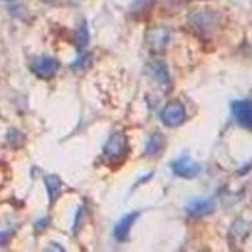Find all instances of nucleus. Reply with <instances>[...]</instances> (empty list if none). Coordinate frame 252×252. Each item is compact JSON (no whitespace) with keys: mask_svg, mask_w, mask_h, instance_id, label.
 Returning a JSON list of instances; mask_svg holds the SVG:
<instances>
[{"mask_svg":"<svg viewBox=\"0 0 252 252\" xmlns=\"http://www.w3.org/2000/svg\"><path fill=\"white\" fill-rule=\"evenodd\" d=\"M87 42H89V33H87V29L83 26L80 27L77 32V44H78V48H83V47H86Z\"/></svg>","mask_w":252,"mask_h":252,"instance_id":"10","label":"nucleus"},{"mask_svg":"<svg viewBox=\"0 0 252 252\" xmlns=\"http://www.w3.org/2000/svg\"><path fill=\"white\" fill-rule=\"evenodd\" d=\"M127 148L125 135L114 134L111 138L107 140V143L103 146V154L110 159H118L125 154V150Z\"/></svg>","mask_w":252,"mask_h":252,"instance_id":"5","label":"nucleus"},{"mask_svg":"<svg viewBox=\"0 0 252 252\" xmlns=\"http://www.w3.org/2000/svg\"><path fill=\"white\" fill-rule=\"evenodd\" d=\"M139 212H131L129 215L124 216L120 220H119L116 226L114 228V235L118 241H125L129 236L130 231H131V226L135 223V220H138Z\"/></svg>","mask_w":252,"mask_h":252,"instance_id":"7","label":"nucleus"},{"mask_svg":"<svg viewBox=\"0 0 252 252\" xmlns=\"http://www.w3.org/2000/svg\"><path fill=\"white\" fill-rule=\"evenodd\" d=\"M44 183H46V187H47L49 201H51L52 203V202H55L58 198V195L61 194L63 183L60 179V177H57V175H47V177L44 178Z\"/></svg>","mask_w":252,"mask_h":252,"instance_id":"8","label":"nucleus"},{"mask_svg":"<svg viewBox=\"0 0 252 252\" xmlns=\"http://www.w3.org/2000/svg\"><path fill=\"white\" fill-rule=\"evenodd\" d=\"M213 209H215V204L208 198H195L187 206L189 215L194 217H203V216L209 215L213 212Z\"/></svg>","mask_w":252,"mask_h":252,"instance_id":"6","label":"nucleus"},{"mask_svg":"<svg viewBox=\"0 0 252 252\" xmlns=\"http://www.w3.org/2000/svg\"><path fill=\"white\" fill-rule=\"evenodd\" d=\"M172 169L178 177L190 179V178H194L199 174L201 165L189 157H182L174 163H172Z\"/></svg>","mask_w":252,"mask_h":252,"instance_id":"4","label":"nucleus"},{"mask_svg":"<svg viewBox=\"0 0 252 252\" xmlns=\"http://www.w3.org/2000/svg\"><path fill=\"white\" fill-rule=\"evenodd\" d=\"M164 66H165V64H163V63H160L159 66H155V77L160 81V82L168 81V73H166L165 67Z\"/></svg>","mask_w":252,"mask_h":252,"instance_id":"11","label":"nucleus"},{"mask_svg":"<svg viewBox=\"0 0 252 252\" xmlns=\"http://www.w3.org/2000/svg\"><path fill=\"white\" fill-rule=\"evenodd\" d=\"M60 68V63L53 57L48 56H39L34 58L31 64L32 72L39 78H51L57 73Z\"/></svg>","mask_w":252,"mask_h":252,"instance_id":"1","label":"nucleus"},{"mask_svg":"<svg viewBox=\"0 0 252 252\" xmlns=\"http://www.w3.org/2000/svg\"><path fill=\"white\" fill-rule=\"evenodd\" d=\"M43 1H52V0H43Z\"/></svg>","mask_w":252,"mask_h":252,"instance_id":"13","label":"nucleus"},{"mask_svg":"<svg viewBox=\"0 0 252 252\" xmlns=\"http://www.w3.org/2000/svg\"><path fill=\"white\" fill-rule=\"evenodd\" d=\"M164 145V139L160 134L153 135L152 139L149 140L148 145H146V154L148 155H155L160 152L161 148Z\"/></svg>","mask_w":252,"mask_h":252,"instance_id":"9","label":"nucleus"},{"mask_svg":"<svg viewBox=\"0 0 252 252\" xmlns=\"http://www.w3.org/2000/svg\"><path fill=\"white\" fill-rule=\"evenodd\" d=\"M9 240V233L8 232H0V245L6 244Z\"/></svg>","mask_w":252,"mask_h":252,"instance_id":"12","label":"nucleus"},{"mask_svg":"<svg viewBox=\"0 0 252 252\" xmlns=\"http://www.w3.org/2000/svg\"><path fill=\"white\" fill-rule=\"evenodd\" d=\"M186 120V109L181 102L173 101L164 107L161 111V121L169 127H175Z\"/></svg>","mask_w":252,"mask_h":252,"instance_id":"2","label":"nucleus"},{"mask_svg":"<svg viewBox=\"0 0 252 252\" xmlns=\"http://www.w3.org/2000/svg\"><path fill=\"white\" fill-rule=\"evenodd\" d=\"M235 119L242 127L252 131V101L238 100L232 103Z\"/></svg>","mask_w":252,"mask_h":252,"instance_id":"3","label":"nucleus"}]
</instances>
